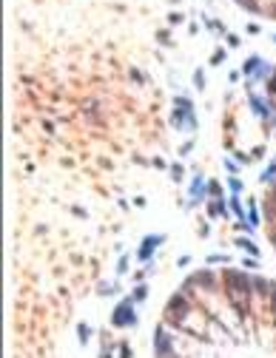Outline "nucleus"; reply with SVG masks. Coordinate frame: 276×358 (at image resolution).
Returning a JSON list of instances; mask_svg holds the SVG:
<instances>
[{"label":"nucleus","mask_w":276,"mask_h":358,"mask_svg":"<svg viewBox=\"0 0 276 358\" xmlns=\"http://www.w3.org/2000/svg\"><path fill=\"white\" fill-rule=\"evenodd\" d=\"M220 63H225V49H217L211 54V66H220Z\"/></svg>","instance_id":"412c9836"},{"label":"nucleus","mask_w":276,"mask_h":358,"mask_svg":"<svg viewBox=\"0 0 276 358\" xmlns=\"http://www.w3.org/2000/svg\"><path fill=\"white\" fill-rule=\"evenodd\" d=\"M234 3H236V0H234Z\"/></svg>","instance_id":"a19ab883"},{"label":"nucleus","mask_w":276,"mask_h":358,"mask_svg":"<svg viewBox=\"0 0 276 358\" xmlns=\"http://www.w3.org/2000/svg\"><path fill=\"white\" fill-rule=\"evenodd\" d=\"M208 265H228V256H222V253H211V256H208Z\"/></svg>","instance_id":"a211bd4d"},{"label":"nucleus","mask_w":276,"mask_h":358,"mask_svg":"<svg viewBox=\"0 0 276 358\" xmlns=\"http://www.w3.org/2000/svg\"><path fill=\"white\" fill-rule=\"evenodd\" d=\"M239 77H242V71H231V74H228V80H231V83H236Z\"/></svg>","instance_id":"e433bc0d"},{"label":"nucleus","mask_w":276,"mask_h":358,"mask_svg":"<svg viewBox=\"0 0 276 358\" xmlns=\"http://www.w3.org/2000/svg\"><path fill=\"white\" fill-rule=\"evenodd\" d=\"M225 168H228V173H231V176H236V173H239V165H236L234 159H225Z\"/></svg>","instance_id":"cd10ccee"},{"label":"nucleus","mask_w":276,"mask_h":358,"mask_svg":"<svg viewBox=\"0 0 276 358\" xmlns=\"http://www.w3.org/2000/svg\"><path fill=\"white\" fill-rule=\"evenodd\" d=\"M225 43H228V46H231V49H236V46H239V43H242V40L236 37V34H228V37H225Z\"/></svg>","instance_id":"c756f323"},{"label":"nucleus","mask_w":276,"mask_h":358,"mask_svg":"<svg viewBox=\"0 0 276 358\" xmlns=\"http://www.w3.org/2000/svg\"><path fill=\"white\" fill-rule=\"evenodd\" d=\"M185 310H188V302H185L182 293H177V296L166 304V313H177V318H180V313H185Z\"/></svg>","instance_id":"6e6552de"},{"label":"nucleus","mask_w":276,"mask_h":358,"mask_svg":"<svg viewBox=\"0 0 276 358\" xmlns=\"http://www.w3.org/2000/svg\"><path fill=\"white\" fill-rule=\"evenodd\" d=\"M271 239H274V245H276V233H274V236H271Z\"/></svg>","instance_id":"58836bf2"},{"label":"nucleus","mask_w":276,"mask_h":358,"mask_svg":"<svg viewBox=\"0 0 276 358\" xmlns=\"http://www.w3.org/2000/svg\"><path fill=\"white\" fill-rule=\"evenodd\" d=\"M125 270H128V259L123 256V259H120V265H117V273H125Z\"/></svg>","instance_id":"2f4dec72"},{"label":"nucleus","mask_w":276,"mask_h":358,"mask_svg":"<svg viewBox=\"0 0 276 358\" xmlns=\"http://www.w3.org/2000/svg\"><path fill=\"white\" fill-rule=\"evenodd\" d=\"M168 171H171V176H174V182H182V165L180 162H174V165H168Z\"/></svg>","instance_id":"f3484780"},{"label":"nucleus","mask_w":276,"mask_h":358,"mask_svg":"<svg viewBox=\"0 0 276 358\" xmlns=\"http://www.w3.org/2000/svg\"><path fill=\"white\" fill-rule=\"evenodd\" d=\"M228 188H231L234 193H239V191H242V179H239V176H228Z\"/></svg>","instance_id":"4be33fe9"},{"label":"nucleus","mask_w":276,"mask_h":358,"mask_svg":"<svg viewBox=\"0 0 276 358\" xmlns=\"http://www.w3.org/2000/svg\"><path fill=\"white\" fill-rule=\"evenodd\" d=\"M271 290H274V284H271V281H265L262 276L250 278V293H256V296H271Z\"/></svg>","instance_id":"423d86ee"},{"label":"nucleus","mask_w":276,"mask_h":358,"mask_svg":"<svg viewBox=\"0 0 276 358\" xmlns=\"http://www.w3.org/2000/svg\"><path fill=\"white\" fill-rule=\"evenodd\" d=\"M77 332H80V341H88V335H91V330H88V324H80V327H77Z\"/></svg>","instance_id":"bb28decb"},{"label":"nucleus","mask_w":276,"mask_h":358,"mask_svg":"<svg viewBox=\"0 0 276 358\" xmlns=\"http://www.w3.org/2000/svg\"><path fill=\"white\" fill-rule=\"evenodd\" d=\"M182 20H185V17H182L180 12H171V14H168V26H180Z\"/></svg>","instance_id":"a878e982"},{"label":"nucleus","mask_w":276,"mask_h":358,"mask_svg":"<svg viewBox=\"0 0 276 358\" xmlns=\"http://www.w3.org/2000/svg\"><path fill=\"white\" fill-rule=\"evenodd\" d=\"M157 40H160L163 46H171V34H168V31H157Z\"/></svg>","instance_id":"c85d7f7f"},{"label":"nucleus","mask_w":276,"mask_h":358,"mask_svg":"<svg viewBox=\"0 0 276 358\" xmlns=\"http://www.w3.org/2000/svg\"><path fill=\"white\" fill-rule=\"evenodd\" d=\"M193 85L196 88H205V71H193Z\"/></svg>","instance_id":"b1692460"},{"label":"nucleus","mask_w":276,"mask_h":358,"mask_svg":"<svg viewBox=\"0 0 276 358\" xmlns=\"http://www.w3.org/2000/svg\"><path fill=\"white\" fill-rule=\"evenodd\" d=\"M188 284H202V287H214V284H217V278H214V273H211V270H199V273H193V276L188 278Z\"/></svg>","instance_id":"0eeeda50"},{"label":"nucleus","mask_w":276,"mask_h":358,"mask_svg":"<svg viewBox=\"0 0 276 358\" xmlns=\"http://www.w3.org/2000/svg\"><path fill=\"white\" fill-rule=\"evenodd\" d=\"M171 125H174V128H185V108H177V111L171 114Z\"/></svg>","instance_id":"2eb2a0df"},{"label":"nucleus","mask_w":276,"mask_h":358,"mask_svg":"<svg viewBox=\"0 0 276 358\" xmlns=\"http://www.w3.org/2000/svg\"><path fill=\"white\" fill-rule=\"evenodd\" d=\"M225 202H228V199H214V202H208V216H211V219H214V216H228L231 208H228Z\"/></svg>","instance_id":"1a4fd4ad"},{"label":"nucleus","mask_w":276,"mask_h":358,"mask_svg":"<svg viewBox=\"0 0 276 358\" xmlns=\"http://www.w3.org/2000/svg\"><path fill=\"white\" fill-rule=\"evenodd\" d=\"M154 350H157V356H160V358L174 356V347H171V338H166V330H163V327H157V341H154Z\"/></svg>","instance_id":"20e7f679"},{"label":"nucleus","mask_w":276,"mask_h":358,"mask_svg":"<svg viewBox=\"0 0 276 358\" xmlns=\"http://www.w3.org/2000/svg\"><path fill=\"white\" fill-rule=\"evenodd\" d=\"M191 148H193V139H191V142H185V145L180 148V154H182V157H185V154H188V151H191Z\"/></svg>","instance_id":"c9c22d12"},{"label":"nucleus","mask_w":276,"mask_h":358,"mask_svg":"<svg viewBox=\"0 0 276 358\" xmlns=\"http://www.w3.org/2000/svg\"><path fill=\"white\" fill-rule=\"evenodd\" d=\"M208 193H211V196H217V199H222V185L211 179V182H208Z\"/></svg>","instance_id":"6ab92c4d"},{"label":"nucleus","mask_w":276,"mask_h":358,"mask_svg":"<svg viewBox=\"0 0 276 358\" xmlns=\"http://www.w3.org/2000/svg\"><path fill=\"white\" fill-rule=\"evenodd\" d=\"M248 34H259V23H248Z\"/></svg>","instance_id":"f704fd0d"},{"label":"nucleus","mask_w":276,"mask_h":358,"mask_svg":"<svg viewBox=\"0 0 276 358\" xmlns=\"http://www.w3.org/2000/svg\"><path fill=\"white\" fill-rule=\"evenodd\" d=\"M174 106L185 108V111H193V103H191V100H185V97H174Z\"/></svg>","instance_id":"aec40b11"},{"label":"nucleus","mask_w":276,"mask_h":358,"mask_svg":"<svg viewBox=\"0 0 276 358\" xmlns=\"http://www.w3.org/2000/svg\"><path fill=\"white\" fill-rule=\"evenodd\" d=\"M205 191H208V185H205V179L202 176H193L191 179V205H196V202H202V196H205Z\"/></svg>","instance_id":"39448f33"},{"label":"nucleus","mask_w":276,"mask_h":358,"mask_svg":"<svg viewBox=\"0 0 276 358\" xmlns=\"http://www.w3.org/2000/svg\"><path fill=\"white\" fill-rule=\"evenodd\" d=\"M271 293H274V310H276V287H274V290H271Z\"/></svg>","instance_id":"4c0bfd02"},{"label":"nucleus","mask_w":276,"mask_h":358,"mask_svg":"<svg viewBox=\"0 0 276 358\" xmlns=\"http://www.w3.org/2000/svg\"><path fill=\"white\" fill-rule=\"evenodd\" d=\"M274 43H276V34H274Z\"/></svg>","instance_id":"ea45409f"},{"label":"nucleus","mask_w":276,"mask_h":358,"mask_svg":"<svg viewBox=\"0 0 276 358\" xmlns=\"http://www.w3.org/2000/svg\"><path fill=\"white\" fill-rule=\"evenodd\" d=\"M225 281L231 287V296H250V278L239 270H225Z\"/></svg>","instance_id":"f03ea898"},{"label":"nucleus","mask_w":276,"mask_h":358,"mask_svg":"<svg viewBox=\"0 0 276 358\" xmlns=\"http://www.w3.org/2000/svg\"><path fill=\"white\" fill-rule=\"evenodd\" d=\"M100 290H103V296H111V293H114V287H111V284H106V281H103V284H100Z\"/></svg>","instance_id":"473e14b6"},{"label":"nucleus","mask_w":276,"mask_h":358,"mask_svg":"<svg viewBox=\"0 0 276 358\" xmlns=\"http://www.w3.org/2000/svg\"><path fill=\"white\" fill-rule=\"evenodd\" d=\"M185 128L196 131V117H193V111H185Z\"/></svg>","instance_id":"393cba45"},{"label":"nucleus","mask_w":276,"mask_h":358,"mask_svg":"<svg viewBox=\"0 0 276 358\" xmlns=\"http://www.w3.org/2000/svg\"><path fill=\"white\" fill-rule=\"evenodd\" d=\"M268 91L276 94V68H274V74H271V80H268Z\"/></svg>","instance_id":"7c9ffc66"},{"label":"nucleus","mask_w":276,"mask_h":358,"mask_svg":"<svg viewBox=\"0 0 276 358\" xmlns=\"http://www.w3.org/2000/svg\"><path fill=\"white\" fill-rule=\"evenodd\" d=\"M163 242H166L163 233H151V236H145V239H142V245H139V250H137V259H139V262H151L157 245H163Z\"/></svg>","instance_id":"7ed1b4c3"},{"label":"nucleus","mask_w":276,"mask_h":358,"mask_svg":"<svg viewBox=\"0 0 276 358\" xmlns=\"http://www.w3.org/2000/svg\"><path fill=\"white\" fill-rule=\"evenodd\" d=\"M274 176H276V162L265 168V173H262V182H274Z\"/></svg>","instance_id":"5701e85b"},{"label":"nucleus","mask_w":276,"mask_h":358,"mask_svg":"<svg viewBox=\"0 0 276 358\" xmlns=\"http://www.w3.org/2000/svg\"><path fill=\"white\" fill-rule=\"evenodd\" d=\"M236 248H242V250L248 253V256H253V259L259 256V248H256V245H253L248 236H236Z\"/></svg>","instance_id":"9d476101"},{"label":"nucleus","mask_w":276,"mask_h":358,"mask_svg":"<svg viewBox=\"0 0 276 358\" xmlns=\"http://www.w3.org/2000/svg\"><path fill=\"white\" fill-rule=\"evenodd\" d=\"M120 358H131V347H120Z\"/></svg>","instance_id":"72a5a7b5"},{"label":"nucleus","mask_w":276,"mask_h":358,"mask_svg":"<svg viewBox=\"0 0 276 358\" xmlns=\"http://www.w3.org/2000/svg\"><path fill=\"white\" fill-rule=\"evenodd\" d=\"M265 60H259V57H248L245 63H242V74H248V77H253L256 74V68L262 66Z\"/></svg>","instance_id":"ddd939ff"},{"label":"nucleus","mask_w":276,"mask_h":358,"mask_svg":"<svg viewBox=\"0 0 276 358\" xmlns=\"http://www.w3.org/2000/svg\"><path fill=\"white\" fill-rule=\"evenodd\" d=\"M248 97H250V106H253V111H256V114H259L262 119H271V111H268V106H265L262 100H259V97H256L253 91H250Z\"/></svg>","instance_id":"9b49d317"},{"label":"nucleus","mask_w":276,"mask_h":358,"mask_svg":"<svg viewBox=\"0 0 276 358\" xmlns=\"http://www.w3.org/2000/svg\"><path fill=\"white\" fill-rule=\"evenodd\" d=\"M111 324H114V327H134V324H137V313H134V299H123L120 304L114 307Z\"/></svg>","instance_id":"f257e3e1"},{"label":"nucleus","mask_w":276,"mask_h":358,"mask_svg":"<svg viewBox=\"0 0 276 358\" xmlns=\"http://www.w3.org/2000/svg\"><path fill=\"white\" fill-rule=\"evenodd\" d=\"M131 299H134V302H145V299H148V287H145V284H137L134 293H131Z\"/></svg>","instance_id":"dca6fc26"},{"label":"nucleus","mask_w":276,"mask_h":358,"mask_svg":"<svg viewBox=\"0 0 276 358\" xmlns=\"http://www.w3.org/2000/svg\"><path fill=\"white\" fill-rule=\"evenodd\" d=\"M271 74H274V68L268 66V63H262V66L256 68V74L250 77V83H259V80H268V77H271Z\"/></svg>","instance_id":"4468645a"},{"label":"nucleus","mask_w":276,"mask_h":358,"mask_svg":"<svg viewBox=\"0 0 276 358\" xmlns=\"http://www.w3.org/2000/svg\"><path fill=\"white\" fill-rule=\"evenodd\" d=\"M228 208H231V213L236 216V222H248V219H245V211H242V205H239V193H234V196L228 199Z\"/></svg>","instance_id":"f8f14e48"}]
</instances>
